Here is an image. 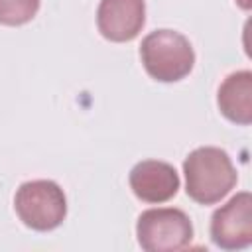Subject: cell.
I'll return each instance as SVG.
<instances>
[{
	"instance_id": "cell-1",
	"label": "cell",
	"mask_w": 252,
	"mask_h": 252,
	"mask_svg": "<svg viewBox=\"0 0 252 252\" xmlns=\"http://www.w3.org/2000/svg\"><path fill=\"white\" fill-rule=\"evenodd\" d=\"M185 191L199 205H215L236 185V169L228 154L215 146L193 150L183 161Z\"/></svg>"
},
{
	"instance_id": "cell-2",
	"label": "cell",
	"mask_w": 252,
	"mask_h": 252,
	"mask_svg": "<svg viewBox=\"0 0 252 252\" xmlns=\"http://www.w3.org/2000/svg\"><path fill=\"white\" fill-rule=\"evenodd\" d=\"M140 57L146 73L159 83L185 79L195 65L189 39L175 30H156L142 39Z\"/></svg>"
},
{
	"instance_id": "cell-3",
	"label": "cell",
	"mask_w": 252,
	"mask_h": 252,
	"mask_svg": "<svg viewBox=\"0 0 252 252\" xmlns=\"http://www.w3.org/2000/svg\"><path fill=\"white\" fill-rule=\"evenodd\" d=\"M14 209L20 220L39 232L57 228L67 217V199L63 189L51 179H33L18 187Z\"/></svg>"
},
{
	"instance_id": "cell-4",
	"label": "cell",
	"mask_w": 252,
	"mask_h": 252,
	"mask_svg": "<svg viewBox=\"0 0 252 252\" xmlns=\"http://www.w3.org/2000/svg\"><path fill=\"white\" fill-rule=\"evenodd\" d=\"M136 236L146 252H175L189 246L193 224L181 209H148L138 217Z\"/></svg>"
},
{
	"instance_id": "cell-5",
	"label": "cell",
	"mask_w": 252,
	"mask_h": 252,
	"mask_svg": "<svg viewBox=\"0 0 252 252\" xmlns=\"http://www.w3.org/2000/svg\"><path fill=\"white\" fill-rule=\"evenodd\" d=\"M211 238L222 250H242L252 244V195L236 193L211 217Z\"/></svg>"
},
{
	"instance_id": "cell-6",
	"label": "cell",
	"mask_w": 252,
	"mask_h": 252,
	"mask_svg": "<svg viewBox=\"0 0 252 252\" xmlns=\"http://www.w3.org/2000/svg\"><path fill=\"white\" fill-rule=\"evenodd\" d=\"M146 24L144 0H100L96 28L100 35L114 43L132 41Z\"/></svg>"
},
{
	"instance_id": "cell-7",
	"label": "cell",
	"mask_w": 252,
	"mask_h": 252,
	"mask_svg": "<svg viewBox=\"0 0 252 252\" xmlns=\"http://www.w3.org/2000/svg\"><path fill=\"white\" fill-rule=\"evenodd\" d=\"M130 187L144 203H165L179 191L175 167L159 159H144L130 169Z\"/></svg>"
},
{
	"instance_id": "cell-8",
	"label": "cell",
	"mask_w": 252,
	"mask_h": 252,
	"mask_svg": "<svg viewBox=\"0 0 252 252\" xmlns=\"http://www.w3.org/2000/svg\"><path fill=\"white\" fill-rule=\"evenodd\" d=\"M217 102L224 118L248 126L252 122V73L248 69L230 73L219 87Z\"/></svg>"
},
{
	"instance_id": "cell-9",
	"label": "cell",
	"mask_w": 252,
	"mask_h": 252,
	"mask_svg": "<svg viewBox=\"0 0 252 252\" xmlns=\"http://www.w3.org/2000/svg\"><path fill=\"white\" fill-rule=\"evenodd\" d=\"M39 10V0H0V24L24 26Z\"/></svg>"
}]
</instances>
